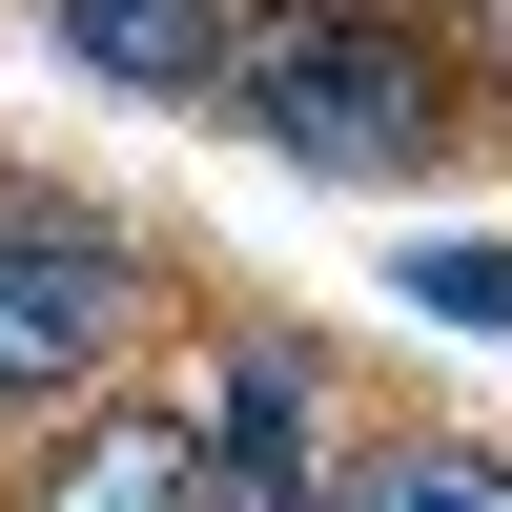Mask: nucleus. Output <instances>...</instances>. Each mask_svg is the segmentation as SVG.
Instances as JSON below:
<instances>
[{
    "label": "nucleus",
    "instance_id": "obj_1",
    "mask_svg": "<svg viewBox=\"0 0 512 512\" xmlns=\"http://www.w3.org/2000/svg\"><path fill=\"white\" fill-rule=\"evenodd\" d=\"M226 123L267 164H308V185H431V164L472 144V82L431 62L410 0H246Z\"/></svg>",
    "mask_w": 512,
    "mask_h": 512
},
{
    "label": "nucleus",
    "instance_id": "obj_2",
    "mask_svg": "<svg viewBox=\"0 0 512 512\" xmlns=\"http://www.w3.org/2000/svg\"><path fill=\"white\" fill-rule=\"evenodd\" d=\"M164 328V246L123 205H82L62 164H0V431H41L62 390H103Z\"/></svg>",
    "mask_w": 512,
    "mask_h": 512
},
{
    "label": "nucleus",
    "instance_id": "obj_3",
    "mask_svg": "<svg viewBox=\"0 0 512 512\" xmlns=\"http://www.w3.org/2000/svg\"><path fill=\"white\" fill-rule=\"evenodd\" d=\"M0 512H246V472H226V431H205L185 390H62L21 451H0Z\"/></svg>",
    "mask_w": 512,
    "mask_h": 512
},
{
    "label": "nucleus",
    "instance_id": "obj_4",
    "mask_svg": "<svg viewBox=\"0 0 512 512\" xmlns=\"http://www.w3.org/2000/svg\"><path fill=\"white\" fill-rule=\"evenodd\" d=\"M205 431H226V472H246V512H328V369L287 349V328H246L226 349V390H205Z\"/></svg>",
    "mask_w": 512,
    "mask_h": 512
},
{
    "label": "nucleus",
    "instance_id": "obj_5",
    "mask_svg": "<svg viewBox=\"0 0 512 512\" xmlns=\"http://www.w3.org/2000/svg\"><path fill=\"white\" fill-rule=\"evenodd\" d=\"M41 41H62L82 82H144V103H226L246 0H41Z\"/></svg>",
    "mask_w": 512,
    "mask_h": 512
},
{
    "label": "nucleus",
    "instance_id": "obj_6",
    "mask_svg": "<svg viewBox=\"0 0 512 512\" xmlns=\"http://www.w3.org/2000/svg\"><path fill=\"white\" fill-rule=\"evenodd\" d=\"M328 512H512V451L451 431V410H369L328 451Z\"/></svg>",
    "mask_w": 512,
    "mask_h": 512
},
{
    "label": "nucleus",
    "instance_id": "obj_7",
    "mask_svg": "<svg viewBox=\"0 0 512 512\" xmlns=\"http://www.w3.org/2000/svg\"><path fill=\"white\" fill-rule=\"evenodd\" d=\"M431 21V62L472 82V144H512V0H410Z\"/></svg>",
    "mask_w": 512,
    "mask_h": 512
},
{
    "label": "nucleus",
    "instance_id": "obj_8",
    "mask_svg": "<svg viewBox=\"0 0 512 512\" xmlns=\"http://www.w3.org/2000/svg\"><path fill=\"white\" fill-rule=\"evenodd\" d=\"M410 287H431L451 328H512V246H431V267H410Z\"/></svg>",
    "mask_w": 512,
    "mask_h": 512
}]
</instances>
